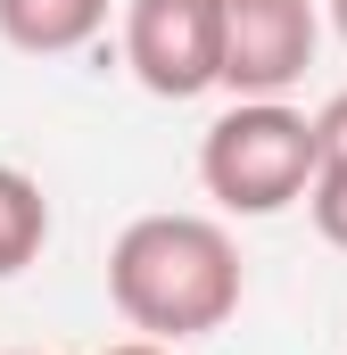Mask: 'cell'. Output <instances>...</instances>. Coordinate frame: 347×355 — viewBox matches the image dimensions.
I'll return each mask as SVG.
<instances>
[{
  "label": "cell",
  "mask_w": 347,
  "mask_h": 355,
  "mask_svg": "<svg viewBox=\"0 0 347 355\" xmlns=\"http://www.w3.org/2000/svg\"><path fill=\"white\" fill-rule=\"evenodd\" d=\"M108 297L141 339H207L240 314V248L215 215H133L108 248Z\"/></svg>",
  "instance_id": "obj_1"
},
{
  "label": "cell",
  "mask_w": 347,
  "mask_h": 355,
  "mask_svg": "<svg viewBox=\"0 0 347 355\" xmlns=\"http://www.w3.org/2000/svg\"><path fill=\"white\" fill-rule=\"evenodd\" d=\"M314 174H323V141L314 116H298L289 99H240L198 141V182L223 215H281L314 190Z\"/></svg>",
  "instance_id": "obj_2"
},
{
  "label": "cell",
  "mask_w": 347,
  "mask_h": 355,
  "mask_svg": "<svg viewBox=\"0 0 347 355\" xmlns=\"http://www.w3.org/2000/svg\"><path fill=\"white\" fill-rule=\"evenodd\" d=\"M124 67L149 99H198L223 83V0H133Z\"/></svg>",
  "instance_id": "obj_3"
},
{
  "label": "cell",
  "mask_w": 347,
  "mask_h": 355,
  "mask_svg": "<svg viewBox=\"0 0 347 355\" xmlns=\"http://www.w3.org/2000/svg\"><path fill=\"white\" fill-rule=\"evenodd\" d=\"M314 42H323L314 0H223V91L281 99L314 67Z\"/></svg>",
  "instance_id": "obj_4"
},
{
  "label": "cell",
  "mask_w": 347,
  "mask_h": 355,
  "mask_svg": "<svg viewBox=\"0 0 347 355\" xmlns=\"http://www.w3.org/2000/svg\"><path fill=\"white\" fill-rule=\"evenodd\" d=\"M108 25V0H0V42L25 58H67Z\"/></svg>",
  "instance_id": "obj_5"
},
{
  "label": "cell",
  "mask_w": 347,
  "mask_h": 355,
  "mask_svg": "<svg viewBox=\"0 0 347 355\" xmlns=\"http://www.w3.org/2000/svg\"><path fill=\"white\" fill-rule=\"evenodd\" d=\"M42 240H50V198H42V182L17 174V166H0V281L33 265Z\"/></svg>",
  "instance_id": "obj_6"
},
{
  "label": "cell",
  "mask_w": 347,
  "mask_h": 355,
  "mask_svg": "<svg viewBox=\"0 0 347 355\" xmlns=\"http://www.w3.org/2000/svg\"><path fill=\"white\" fill-rule=\"evenodd\" d=\"M306 215H314V232H323L331 248H347V166H323V174H314Z\"/></svg>",
  "instance_id": "obj_7"
},
{
  "label": "cell",
  "mask_w": 347,
  "mask_h": 355,
  "mask_svg": "<svg viewBox=\"0 0 347 355\" xmlns=\"http://www.w3.org/2000/svg\"><path fill=\"white\" fill-rule=\"evenodd\" d=\"M314 141H323V166H347V91H339V99H323Z\"/></svg>",
  "instance_id": "obj_8"
},
{
  "label": "cell",
  "mask_w": 347,
  "mask_h": 355,
  "mask_svg": "<svg viewBox=\"0 0 347 355\" xmlns=\"http://www.w3.org/2000/svg\"><path fill=\"white\" fill-rule=\"evenodd\" d=\"M99 355H174L166 339H124V347H99Z\"/></svg>",
  "instance_id": "obj_9"
},
{
  "label": "cell",
  "mask_w": 347,
  "mask_h": 355,
  "mask_svg": "<svg viewBox=\"0 0 347 355\" xmlns=\"http://www.w3.org/2000/svg\"><path fill=\"white\" fill-rule=\"evenodd\" d=\"M331 25H339V42H347V0H331Z\"/></svg>",
  "instance_id": "obj_10"
}]
</instances>
